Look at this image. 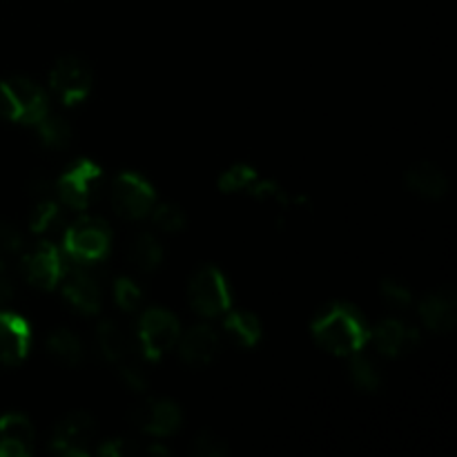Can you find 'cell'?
<instances>
[{"label": "cell", "mask_w": 457, "mask_h": 457, "mask_svg": "<svg viewBox=\"0 0 457 457\" xmlns=\"http://www.w3.org/2000/svg\"><path fill=\"white\" fill-rule=\"evenodd\" d=\"M312 335L320 346L335 355H357L370 337L361 317L348 306H335L317 317L312 324Z\"/></svg>", "instance_id": "obj_1"}, {"label": "cell", "mask_w": 457, "mask_h": 457, "mask_svg": "<svg viewBox=\"0 0 457 457\" xmlns=\"http://www.w3.org/2000/svg\"><path fill=\"white\" fill-rule=\"evenodd\" d=\"M120 373H123L125 384H128L129 388H134V391H143V388H145V375H143L141 366L123 364L120 366Z\"/></svg>", "instance_id": "obj_32"}, {"label": "cell", "mask_w": 457, "mask_h": 457, "mask_svg": "<svg viewBox=\"0 0 457 457\" xmlns=\"http://www.w3.org/2000/svg\"><path fill=\"white\" fill-rule=\"evenodd\" d=\"M138 344L141 351L145 353L150 360H159L165 353L172 351L181 335V326L172 312L163 311V308H154L147 311L138 321Z\"/></svg>", "instance_id": "obj_4"}, {"label": "cell", "mask_w": 457, "mask_h": 457, "mask_svg": "<svg viewBox=\"0 0 457 457\" xmlns=\"http://www.w3.org/2000/svg\"><path fill=\"white\" fill-rule=\"evenodd\" d=\"M420 317L433 333H449L457 321V302L453 293L437 290L420 302Z\"/></svg>", "instance_id": "obj_15"}, {"label": "cell", "mask_w": 457, "mask_h": 457, "mask_svg": "<svg viewBox=\"0 0 457 457\" xmlns=\"http://www.w3.org/2000/svg\"><path fill=\"white\" fill-rule=\"evenodd\" d=\"M112 201H114L116 212L123 214L125 219L147 217L156 204L150 183L132 172H125L116 179L112 187Z\"/></svg>", "instance_id": "obj_6"}, {"label": "cell", "mask_w": 457, "mask_h": 457, "mask_svg": "<svg viewBox=\"0 0 457 457\" xmlns=\"http://www.w3.org/2000/svg\"><path fill=\"white\" fill-rule=\"evenodd\" d=\"M22 268H25V275L31 284H36L38 288L52 290L61 284L67 266L58 248L49 244H40L34 253L27 254Z\"/></svg>", "instance_id": "obj_10"}, {"label": "cell", "mask_w": 457, "mask_h": 457, "mask_svg": "<svg viewBox=\"0 0 457 457\" xmlns=\"http://www.w3.org/2000/svg\"><path fill=\"white\" fill-rule=\"evenodd\" d=\"M96 440V424L89 415L74 413L67 420H62L61 427L56 428L54 436V449L62 455H87L89 446Z\"/></svg>", "instance_id": "obj_9"}, {"label": "cell", "mask_w": 457, "mask_h": 457, "mask_svg": "<svg viewBox=\"0 0 457 457\" xmlns=\"http://www.w3.org/2000/svg\"><path fill=\"white\" fill-rule=\"evenodd\" d=\"M98 179H101V170L94 163H89V161H83V163L71 168L70 172L58 181V199H61L67 208H87L89 196H92V190L94 186H96Z\"/></svg>", "instance_id": "obj_11"}, {"label": "cell", "mask_w": 457, "mask_h": 457, "mask_svg": "<svg viewBox=\"0 0 457 457\" xmlns=\"http://www.w3.org/2000/svg\"><path fill=\"white\" fill-rule=\"evenodd\" d=\"M34 427L22 415L0 418V457H22L31 453Z\"/></svg>", "instance_id": "obj_16"}, {"label": "cell", "mask_w": 457, "mask_h": 457, "mask_svg": "<svg viewBox=\"0 0 457 457\" xmlns=\"http://www.w3.org/2000/svg\"><path fill=\"white\" fill-rule=\"evenodd\" d=\"M418 330L400 320H386L373 330V344L386 357H400L418 344Z\"/></svg>", "instance_id": "obj_17"}, {"label": "cell", "mask_w": 457, "mask_h": 457, "mask_svg": "<svg viewBox=\"0 0 457 457\" xmlns=\"http://www.w3.org/2000/svg\"><path fill=\"white\" fill-rule=\"evenodd\" d=\"M36 128H38V134L40 138H43L45 145L54 147V150L65 147L71 138L70 125H67L61 116H54L49 114V112L38 120V123H36Z\"/></svg>", "instance_id": "obj_23"}, {"label": "cell", "mask_w": 457, "mask_h": 457, "mask_svg": "<svg viewBox=\"0 0 457 457\" xmlns=\"http://www.w3.org/2000/svg\"><path fill=\"white\" fill-rule=\"evenodd\" d=\"M150 217L156 223V228L165 232H179L186 226V214H183V210L179 205L172 204H154Z\"/></svg>", "instance_id": "obj_25"}, {"label": "cell", "mask_w": 457, "mask_h": 457, "mask_svg": "<svg viewBox=\"0 0 457 457\" xmlns=\"http://www.w3.org/2000/svg\"><path fill=\"white\" fill-rule=\"evenodd\" d=\"M192 453L199 457H221L228 453V446L221 437L212 436V433H204V436H199L195 440Z\"/></svg>", "instance_id": "obj_30"}, {"label": "cell", "mask_w": 457, "mask_h": 457, "mask_svg": "<svg viewBox=\"0 0 457 457\" xmlns=\"http://www.w3.org/2000/svg\"><path fill=\"white\" fill-rule=\"evenodd\" d=\"M190 303L196 315L219 317L230 311V288L217 268H201L190 281Z\"/></svg>", "instance_id": "obj_5"}, {"label": "cell", "mask_w": 457, "mask_h": 457, "mask_svg": "<svg viewBox=\"0 0 457 457\" xmlns=\"http://www.w3.org/2000/svg\"><path fill=\"white\" fill-rule=\"evenodd\" d=\"M134 418H137V424L143 431L154 437L174 436L179 431V427H181L183 420L181 409L170 400L145 402V404L138 406Z\"/></svg>", "instance_id": "obj_12"}, {"label": "cell", "mask_w": 457, "mask_h": 457, "mask_svg": "<svg viewBox=\"0 0 457 457\" xmlns=\"http://www.w3.org/2000/svg\"><path fill=\"white\" fill-rule=\"evenodd\" d=\"M257 181L259 177L254 170H250L248 165H235L221 177V187L226 192H250Z\"/></svg>", "instance_id": "obj_26"}, {"label": "cell", "mask_w": 457, "mask_h": 457, "mask_svg": "<svg viewBox=\"0 0 457 457\" xmlns=\"http://www.w3.org/2000/svg\"><path fill=\"white\" fill-rule=\"evenodd\" d=\"M110 230H107L105 223L96 221V219H85V221L74 223L65 232V254L79 266L101 262L110 250Z\"/></svg>", "instance_id": "obj_3"}, {"label": "cell", "mask_w": 457, "mask_h": 457, "mask_svg": "<svg viewBox=\"0 0 457 457\" xmlns=\"http://www.w3.org/2000/svg\"><path fill=\"white\" fill-rule=\"evenodd\" d=\"M92 87V71L87 70L83 61L74 56H67L58 61V65L52 71V89L62 103L74 105L87 96Z\"/></svg>", "instance_id": "obj_7"}, {"label": "cell", "mask_w": 457, "mask_h": 457, "mask_svg": "<svg viewBox=\"0 0 457 457\" xmlns=\"http://www.w3.org/2000/svg\"><path fill=\"white\" fill-rule=\"evenodd\" d=\"M22 248V235L9 223H0V257L16 254Z\"/></svg>", "instance_id": "obj_31"}, {"label": "cell", "mask_w": 457, "mask_h": 457, "mask_svg": "<svg viewBox=\"0 0 457 457\" xmlns=\"http://www.w3.org/2000/svg\"><path fill=\"white\" fill-rule=\"evenodd\" d=\"M382 295L393 308H409L411 303H413V293H411L404 284H400V281H384Z\"/></svg>", "instance_id": "obj_29"}, {"label": "cell", "mask_w": 457, "mask_h": 457, "mask_svg": "<svg viewBox=\"0 0 457 457\" xmlns=\"http://www.w3.org/2000/svg\"><path fill=\"white\" fill-rule=\"evenodd\" d=\"M406 186L420 196L440 199V196H445L449 192V179H446V174L440 168H436L428 161H422V163H415L406 172Z\"/></svg>", "instance_id": "obj_18"}, {"label": "cell", "mask_w": 457, "mask_h": 457, "mask_svg": "<svg viewBox=\"0 0 457 457\" xmlns=\"http://www.w3.org/2000/svg\"><path fill=\"white\" fill-rule=\"evenodd\" d=\"M13 288H16V286H13L12 272H9L7 263L0 259V303H4V302H9V299H12Z\"/></svg>", "instance_id": "obj_33"}, {"label": "cell", "mask_w": 457, "mask_h": 457, "mask_svg": "<svg viewBox=\"0 0 457 457\" xmlns=\"http://www.w3.org/2000/svg\"><path fill=\"white\" fill-rule=\"evenodd\" d=\"M31 330L22 317L0 312V364H16L27 355Z\"/></svg>", "instance_id": "obj_13"}, {"label": "cell", "mask_w": 457, "mask_h": 457, "mask_svg": "<svg viewBox=\"0 0 457 457\" xmlns=\"http://www.w3.org/2000/svg\"><path fill=\"white\" fill-rule=\"evenodd\" d=\"M58 219H61V208H58V204H54L49 196L47 199H40L34 214H31V230L38 232V235L40 232L52 230L58 223Z\"/></svg>", "instance_id": "obj_27"}, {"label": "cell", "mask_w": 457, "mask_h": 457, "mask_svg": "<svg viewBox=\"0 0 457 457\" xmlns=\"http://www.w3.org/2000/svg\"><path fill=\"white\" fill-rule=\"evenodd\" d=\"M129 259H132V263L138 268V270L152 272L154 268H159L161 262H163V248H161L156 237L141 235L137 237V241L132 244Z\"/></svg>", "instance_id": "obj_21"}, {"label": "cell", "mask_w": 457, "mask_h": 457, "mask_svg": "<svg viewBox=\"0 0 457 457\" xmlns=\"http://www.w3.org/2000/svg\"><path fill=\"white\" fill-rule=\"evenodd\" d=\"M351 379L360 391L375 393L382 386V375H379L378 366L366 357H353L351 361Z\"/></svg>", "instance_id": "obj_24"}, {"label": "cell", "mask_w": 457, "mask_h": 457, "mask_svg": "<svg viewBox=\"0 0 457 457\" xmlns=\"http://www.w3.org/2000/svg\"><path fill=\"white\" fill-rule=\"evenodd\" d=\"M47 112V96L36 83L27 79L0 83V116L3 119L36 125Z\"/></svg>", "instance_id": "obj_2"}, {"label": "cell", "mask_w": 457, "mask_h": 457, "mask_svg": "<svg viewBox=\"0 0 457 457\" xmlns=\"http://www.w3.org/2000/svg\"><path fill=\"white\" fill-rule=\"evenodd\" d=\"M49 353L65 364H79L83 360V342L71 330H56L47 339Z\"/></svg>", "instance_id": "obj_22"}, {"label": "cell", "mask_w": 457, "mask_h": 457, "mask_svg": "<svg viewBox=\"0 0 457 457\" xmlns=\"http://www.w3.org/2000/svg\"><path fill=\"white\" fill-rule=\"evenodd\" d=\"M228 333L244 346H254L262 337V324L253 312H226V321H223Z\"/></svg>", "instance_id": "obj_20"}, {"label": "cell", "mask_w": 457, "mask_h": 457, "mask_svg": "<svg viewBox=\"0 0 457 457\" xmlns=\"http://www.w3.org/2000/svg\"><path fill=\"white\" fill-rule=\"evenodd\" d=\"M62 295L76 311L85 315H96L103 306V293L96 277L85 268H65L62 275Z\"/></svg>", "instance_id": "obj_8"}, {"label": "cell", "mask_w": 457, "mask_h": 457, "mask_svg": "<svg viewBox=\"0 0 457 457\" xmlns=\"http://www.w3.org/2000/svg\"><path fill=\"white\" fill-rule=\"evenodd\" d=\"M179 353L183 361L192 366H204L217 357L219 353V335L212 326L199 324L192 326L183 335H179Z\"/></svg>", "instance_id": "obj_14"}, {"label": "cell", "mask_w": 457, "mask_h": 457, "mask_svg": "<svg viewBox=\"0 0 457 457\" xmlns=\"http://www.w3.org/2000/svg\"><path fill=\"white\" fill-rule=\"evenodd\" d=\"M98 346H101L103 355L110 361H123L129 351L128 337H125L123 328L116 321L105 320L98 326Z\"/></svg>", "instance_id": "obj_19"}, {"label": "cell", "mask_w": 457, "mask_h": 457, "mask_svg": "<svg viewBox=\"0 0 457 457\" xmlns=\"http://www.w3.org/2000/svg\"><path fill=\"white\" fill-rule=\"evenodd\" d=\"M114 299L116 303H119L120 311L132 312L137 311L138 303H141L143 299L141 288H138L132 279H128V277H120V279L114 284Z\"/></svg>", "instance_id": "obj_28"}]
</instances>
